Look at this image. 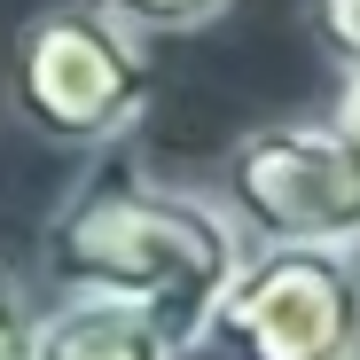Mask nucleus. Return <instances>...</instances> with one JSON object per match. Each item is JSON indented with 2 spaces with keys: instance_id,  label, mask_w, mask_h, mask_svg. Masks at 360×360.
Returning <instances> with one entry per match:
<instances>
[{
  "instance_id": "1",
  "label": "nucleus",
  "mask_w": 360,
  "mask_h": 360,
  "mask_svg": "<svg viewBox=\"0 0 360 360\" xmlns=\"http://www.w3.org/2000/svg\"><path fill=\"white\" fill-rule=\"evenodd\" d=\"M235 259H243V235L219 212V196L149 180L126 157H102L63 196V212L47 219V274H55V290L126 297L180 352L204 345Z\"/></svg>"
},
{
  "instance_id": "3",
  "label": "nucleus",
  "mask_w": 360,
  "mask_h": 360,
  "mask_svg": "<svg viewBox=\"0 0 360 360\" xmlns=\"http://www.w3.org/2000/svg\"><path fill=\"white\" fill-rule=\"evenodd\" d=\"M212 196L243 243L360 251V149L337 141L329 117H290V126L235 134Z\"/></svg>"
},
{
  "instance_id": "6",
  "label": "nucleus",
  "mask_w": 360,
  "mask_h": 360,
  "mask_svg": "<svg viewBox=\"0 0 360 360\" xmlns=\"http://www.w3.org/2000/svg\"><path fill=\"white\" fill-rule=\"evenodd\" d=\"M110 16H126L134 32H149V39H172V32H204V24H219L235 0H102Z\"/></svg>"
},
{
  "instance_id": "8",
  "label": "nucleus",
  "mask_w": 360,
  "mask_h": 360,
  "mask_svg": "<svg viewBox=\"0 0 360 360\" xmlns=\"http://www.w3.org/2000/svg\"><path fill=\"white\" fill-rule=\"evenodd\" d=\"M32 297H24V282L0 266V360H32Z\"/></svg>"
},
{
  "instance_id": "4",
  "label": "nucleus",
  "mask_w": 360,
  "mask_h": 360,
  "mask_svg": "<svg viewBox=\"0 0 360 360\" xmlns=\"http://www.w3.org/2000/svg\"><path fill=\"white\" fill-rule=\"evenodd\" d=\"M204 345L235 360H352L360 352V251L243 243Z\"/></svg>"
},
{
  "instance_id": "7",
  "label": "nucleus",
  "mask_w": 360,
  "mask_h": 360,
  "mask_svg": "<svg viewBox=\"0 0 360 360\" xmlns=\"http://www.w3.org/2000/svg\"><path fill=\"white\" fill-rule=\"evenodd\" d=\"M306 24L337 71H360V0H306Z\"/></svg>"
},
{
  "instance_id": "2",
  "label": "nucleus",
  "mask_w": 360,
  "mask_h": 360,
  "mask_svg": "<svg viewBox=\"0 0 360 360\" xmlns=\"http://www.w3.org/2000/svg\"><path fill=\"white\" fill-rule=\"evenodd\" d=\"M157 94L149 32L110 16L102 0H55L8 39V102L32 134L63 149H110L141 126Z\"/></svg>"
},
{
  "instance_id": "9",
  "label": "nucleus",
  "mask_w": 360,
  "mask_h": 360,
  "mask_svg": "<svg viewBox=\"0 0 360 360\" xmlns=\"http://www.w3.org/2000/svg\"><path fill=\"white\" fill-rule=\"evenodd\" d=\"M329 126H337V141H345V149H360V71H345V79H337Z\"/></svg>"
},
{
  "instance_id": "5",
  "label": "nucleus",
  "mask_w": 360,
  "mask_h": 360,
  "mask_svg": "<svg viewBox=\"0 0 360 360\" xmlns=\"http://www.w3.org/2000/svg\"><path fill=\"white\" fill-rule=\"evenodd\" d=\"M32 360H180V345L126 297L63 290V306L32 321Z\"/></svg>"
},
{
  "instance_id": "10",
  "label": "nucleus",
  "mask_w": 360,
  "mask_h": 360,
  "mask_svg": "<svg viewBox=\"0 0 360 360\" xmlns=\"http://www.w3.org/2000/svg\"><path fill=\"white\" fill-rule=\"evenodd\" d=\"M352 360H360V352H352Z\"/></svg>"
}]
</instances>
